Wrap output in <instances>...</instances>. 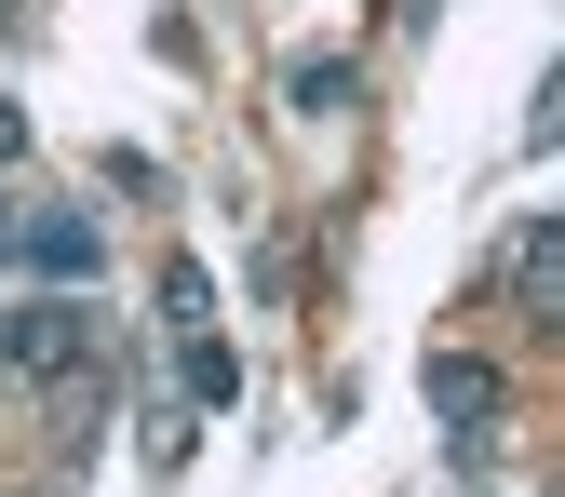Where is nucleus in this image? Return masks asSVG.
I'll return each instance as SVG.
<instances>
[{
    "label": "nucleus",
    "instance_id": "f257e3e1",
    "mask_svg": "<svg viewBox=\"0 0 565 497\" xmlns=\"http://www.w3.org/2000/svg\"><path fill=\"white\" fill-rule=\"evenodd\" d=\"M82 364H95V310H82V296L0 310V377H14V390H54V377H82Z\"/></svg>",
    "mask_w": 565,
    "mask_h": 497
},
{
    "label": "nucleus",
    "instance_id": "20e7f679",
    "mask_svg": "<svg viewBox=\"0 0 565 497\" xmlns=\"http://www.w3.org/2000/svg\"><path fill=\"white\" fill-rule=\"evenodd\" d=\"M512 296L552 323L565 310V216H525V242H512Z\"/></svg>",
    "mask_w": 565,
    "mask_h": 497
},
{
    "label": "nucleus",
    "instance_id": "6e6552de",
    "mask_svg": "<svg viewBox=\"0 0 565 497\" xmlns=\"http://www.w3.org/2000/svg\"><path fill=\"white\" fill-rule=\"evenodd\" d=\"M28 162V108H0V175H14Z\"/></svg>",
    "mask_w": 565,
    "mask_h": 497
},
{
    "label": "nucleus",
    "instance_id": "f03ea898",
    "mask_svg": "<svg viewBox=\"0 0 565 497\" xmlns=\"http://www.w3.org/2000/svg\"><path fill=\"white\" fill-rule=\"evenodd\" d=\"M417 390H431V417H445V444H484L512 417V377L484 364V349H431V364H417Z\"/></svg>",
    "mask_w": 565,
    "mask_h": 497
},
{
    "label": "nucleus",
    "instance_id": "423d86ee",
    "mask_svg": "<svg viewBox=\"0 0 565 497\" xmlns=\"http://www.w3.org/2000/svg\"><path fill=\"white\" fill-rule=\"evenodd\" d=\"M175 377H189V403H243V349H230V336H189Z\"/></svg>",
    "mask_w": 565,
    "mask_h": 497
},
{
    "label": "nucleus",
    "instance_id": "7ed1b4c3",
    "mask_svg": "<svg viewBox=\"0 0 565 497\" xmlns=\"http://www.w3.org/2000/svg\"><path fill=\"white\" fill-rule=\"evenodd\" d=\"M14 256H28L41 282H95V269H108V229H95V216H28Z\"/></svg>",
    "mask_w": 565,
    "mask_h": 497
},
{
    "label": "nucleus",
    "instance_id": "0eeeda50",
    "mask_svg": "<svg viewBox=\"0 0 565 497\" xmlns=\"http://www.w3.org/2000/svg\"><path fill=\"white\" fill-rule=\"evenodd\" d=\"M202 310H216V282L175 256V269H162V323H175V336H202Z\"/></svg>",
    "mask_w": 565,
    "mask_h": 497
},
{
    "label": "nucleus",
    "instance_id": "39448f33",
    "mask_svg": "<svg viewBox=\"0 0 565 497\" xmlns=\"http://www.w3.org/2000/svg\"><path fill=\"white\" fill-rule=\"evenodd\" d=\"M350 95H364V82H350V54H297V67H282V108H297V121H337Z\"/></svg>",
    "mask_w": 565,
    "mask_h": 497
}]
</instances>
